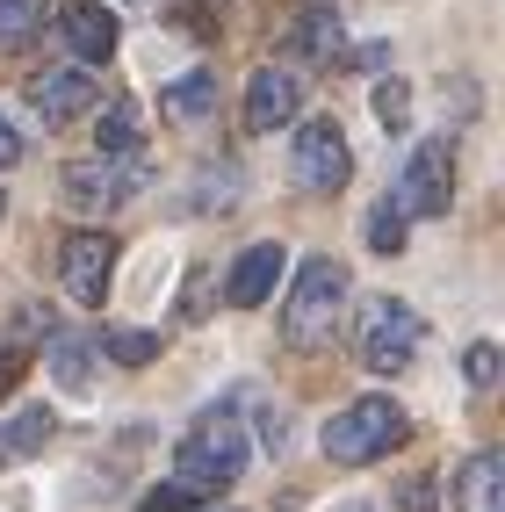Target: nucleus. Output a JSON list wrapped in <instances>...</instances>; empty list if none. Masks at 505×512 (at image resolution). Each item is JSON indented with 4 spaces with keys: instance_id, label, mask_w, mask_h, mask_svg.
I'll return each instance as SVG.
<instances>
[{
    "instance_id": "obj_1",
    "label": "nucleus",
    "mask_w": 505,
    "mask_h": 512,
    "mask_svg": "<svg viewBox=\"0 0 505 512\" xmlns=\"http://www.w3.org/2000/svg\"><path fill=\"white\" fill-rule=\"evenodd\" d=\"M347 311V267L318 253V260H303L296 267V282H289V303H282V332H289V347H325L332 325H340Z\"/></svg>"
},
{
    "instance_id": "obj_2",
    "label": "nucleus",
    "mask_w": 505,
    "mask_h": 512,
    "mask_svg": "<svg viewBox=\"0 0 505 512\" xmlns=\"http://www.w3.org/2000/svg\"><path fill=\"white\" fill-rule=\"evenodd\" d=\"M404 412L390 397H354L347 412H332L325 419V455L340 462V469H361V462H383L390 448H404Z\"/></svg>"
},
{
    "instance_id": "obj_3",
    "label": "nucleus",
    "mask_w": 505,
    "mask_h": 512,
    "mask_svg": "<svg viewBox=\"0 0 505 512\" xmlns=\"http://www.w3.org/2000/svg\"><path fill=\"white\" fill-rule=\"evenodd\" d=\"M174 469H181V484H195V491L217 498L224 484H239V469H246V426L231 419V412H202L188 426V440H181Z\"/></svg>"
},
{
    "instance_id": "obj_4",
    "label": "nucleus",
    "mask_w": 505,
    "mask_h": 512,
    "mask_svg": "<svg viewBox=\"0 0 505 512\" xmlns=\"http://www.w3.org/2000/svg\"><path fill=\"white\" fill-rule=\"evenodd\" d=\"M354 354L361 368H376V375H404L419 354V318H412V303H397V296H368L361 303V325H354Z\"/></svg>"
},
{
    "instance_id": "obj_5",
    "label": "nucleus",
    "mask_w": 505,
    "mask_h": 512,
    "mask_svg": "<svg viewBox=\"0 0 505 512\" xmlns=\"http://www.w3.org/2000/svg\"><path fill=\"white\" fill-rule=\"evenodd\" d=\"M390 202H397L404 217H448V202H455V152H448V138L412 145V159H404Z\"/></svg>"
},
{
    "instance_id": "obj_6",
    "label": "nucleus",
    "mask_w": 505,
    "mask_h": 512,
    "mask_svg": "<svg viewBox=\"0 0 505 512\" xmlns=\"http://www.w3.org/2000/svg\"><path fill=\"white\" fill-rule=\"evenodd\" d=\"M289 174H296L303 195H332V188H347V174H354L347 130H340V123H303V130H296V145H289Z\"/></svg>"
},
{
    "instance_id": "obj_7",
    "label": "nucleus",
    "mask_w": 505,
    "mask_h": 512,
    "mask_svg": "<svg viewBox=\"0 0 505 512\" xmlns=\"http://www.w3.org/2000/svg\"><path fill=\"white\" fill-rule=\"evenodd\" d=\"M145 188V166L130 152H101V159H73L65 166V195H73V210H116V202H130Z\"/></svg>"
},
{
    "instance_id": "obj_8",
    "label": "nucleus",
    "mask_w": 505,
    "mask_h": 512,
    "mask_svg": "<svg viewBox=\"0 0 505 512\" xmlns=\"http://www.w3.org/2000/svg\"><path fill=\"white\" fill-rule=\"evenodd\" d=\"M109 275H116V238L109 231H73L58 253V282L73 303H101L109 296Z\"/></svg>"
},
{
    "instance_id": "obj_9",
    "label": "nucleus",
    "mask_w": 505,
    "mask_h": 512,
    "mask_svg": "<svg viewBox=\"0 0 505 512\" xmlns=\"http://www.w3.org/2000/svg\"><path fill=\"white\" fill-rule=\"evenodd\" d=\"M29 101H37V116L58 130V123H80L94 109V73H80V65H58V73H37L29 80Z\"/></svg>"
},
{
    "instance_id": "obj_10",
    "label": "nucleus",
    "mask_w": 505,
    "mask_h": 512,
    "mask_svg": "<svg viewBox=\"0 0 505 512\" xmlns=\"http://www.w3.org/2000/svg\"><path fill=\"white\" fill-rule=\"evenodd\" d=\"M289 275V253L275 246V238H260V246H246L239 260H231V275H224V296L239 303V311H253V303L275 296V282Z\"/></svg>"
},
{
    "instance_id": "obj_11",
    "label": "nucleus",
    "mask_w": 505,
    "mask_h": 512,
    "mask_svg": "<svg viewBox=\"0 0 505 512\" xmlns=\"http://www.w3.org/2000/svg\"><path fill=\"white\" fill-rule=\"evenodd\" d=\"M58 29H65V51L80 65H109L116 44H123V29H116V15L101 8V0H73V8L58 15Z\"/></svg>"
},
{
    "instance_id": "obj_12",
    "label": "nucleus",
    "mask_w": 505,
    "mask_h": 512,
    "mask_svg": "<svg viewBox=\"0 0 505 512\" xmlns=\"http://www.w3.org/2000/svg\"><path fill=\"white\" fill-rule=\"evenodd\" d=\"M296 116V73H275V65H260L246 80V130H282Z\"/></svg>"
},
{
    "instance_id": "obj_13",
    "label": "nucleus",
    "mask_w": 505,
    "mask_h": 512,
    "mask_svg": "<svg viewBox=\"0 0 505 512\" xmlns=\"http://www.w3.org/2000/svg\"><path fill=\"white\" fill-rule=\"evenodd\" d=\"M455 505L462 512H505V455H469L455 469Z\"/></svg>"
},
{
    "instance_id": "obj_14",
    "label": "nucleus",
    "mask_w": 505,
    "mask_h": 512,
    "mask_svg": "<svg viewBox=\"0 0 505 512\" xmlns=\"http://www.w3.org/2000/svg\"><path fill=\"white\" fill-rule=\"evenodd\" d=\"M289 44H296L303 58H332V51H340V8H332V0H303Z\"/></svg>"
},
{
    "instance_id": "obj_15",
    "label": "nucleus",
    "mask_w": 505,
    "mask_h": 512,
    "mask_svg": "<svg viewBox=\"0 0 505 512\" xmlns=\"http://www.w3.org/2000/svg\"><path fill=\"white\" fill-rule=\"evenodd\" d=\"M51 433H58V419L44 412V404H29V412H15L8 426H0V462H29Z\"/></svg>"
},
{
    "instance_id": "obj_16",
    "label": "nucleus",
    "mask_w": 505,
    "mask_h": 512,
    "mask_svg": "<svg viewBox=\"0 0 505 512\" xmlns=\"http://www.w3.org/2000/svg\"><path fill=\"white\" fill-rule=\"evenodd\" d=\"M51 375H58V390H87L94 383V339H80V332H58L51 339Z\"/></svg>"
},
{
    "instance_id": "obj_17",
    "label": "nucleus",
    "mask_w": 505,
    "mask_h": 512,
    "mask_svg": "<svg viewBox=\"0 0 505 512\" xmlns=\"http://www.w3.org/2000/svg\"><path fill=\"white\" fill-rule=\"evenodd\" d=\"M159 109L174 116V123H202V116L217 109V73H188V80H174V87L159 94Z\"/></svg>"
},
{
    "instance_id": "obj_18",
    "label": "nucleus",
    "mask_w": 505,
    "mask_h": 512,
    "mask_svg": "<svg viewBox=\"0 0 505 512\" xmlns=\"http://www.w3.org/2000/svg\"><path fill=\"white\" fill-rule=\"evenodd\" d=\"M109 361H123V368H145V361H159V339L152 332H138V325H116V332H101L94 339Z\"/></svg>"
},
{
    "instance_id": "obj_19",
    "label": "nucleus",
    "mask_w": 505,
    "mask_h": 512,
    "mask_svg": "<svg viewBox=\"0 0 505 512\" xmlns=\"http://www.w3.org/2000/svg\"><path fill=\"white\" fill-rule=\"evenodd\" d=\"M138 138H145L138 101H109V116H101V152H138Z\"/></svg>"
},
{
    "instance_id": "obj_20",
    "label": "nucleus",
    "mask_w": 505,
    "mask_h": 512,
    "mask_svg": "<svg viewBox=\"0 0 505 512\" xmlns=\"http://www.w3.org/2000/svg\"><path fill=\"white\" fill-rule=\"evenodd\" d=\"M37 29H44V8H37V0H0V51H22Z\"/></svg>"
},
{
    "instance_id": "obj_21",
    "label": "nucleus",
    "mask_w": 505,
    "mask_h": 512,
    "mask_svg": "<svg viewBox=\"0 0 505 512\" xmlns=\"http://www.w3.org/2000/svg\"><path fill=\"white\" fill-rule=\"evenodd\" d=\"M368 246H376V253H404V210L390 195L376 202V217H368Z\"/></svg>"
},
{
    "instance_id": "obj_22",
    "label": "nucleus",
    "mask_w": 505,
    "mask_h": 512,
    "mask_svg": "<svg viewBox=\"0 0 505 512\" xmlns=\"http://www.w3.org/2000/svg\"><path fill=\"white\" fill-rule=\"evenodd\" d=\"M195 505H210V491L181 484V476H174V484H152V491H145V512H195Z\"/></svg>"
},
{
    "instance_id": "obj_23",
    "label": "nucleus",
    "mask_w": 505,
    "mask_h": 512,
    "mask_svg": "<svg viewBox=\"0 0 505 512\" xmlns=\"http://www.w3.org/2000/svg\"><path fill=\"white\" fill-rule=\"evenodd\" d=\"M376 123H383V130H404V123H412V87H404V80H383V87H376Z\"/></svg>"
},
{
    "instance_id": "obj_24",
    "label": "nucleus",
    "mask_w": 505,
    "mask_h": 512,
    "mask_svg": "<svg viewBox=\"0 0 505 512\" xmlns=\"http://www.w3.org/2000/svg\"><path fill=\"white\" fill-rule=\"evenodd\" d=\"M462 368H469V383H477V390H491L498 383V347H491V339H484V347H469Z\"/></svg>"
},
{
    "instance_id": "obj_25",
    "label": "nucleus",
    "mask_w": 505,
    "mask_h": 512,
    "mask_svg": "<svg viewBox=\"0 0 505 512\" xmlns=\"http://www.w3.org/2000/svg\"><path fill=\"white\" fill-rule=\"evenodd\" d=\"M22 375H29V354H22V347H0V397H8Z\"/></svg>"
},
{
    "instance_id": "obj_26",
    "label": "nucleus",
    "mask_w": 505,
    "mask_h": 512,
    "mask_svg": "<svg viewBox=\"0 0 505 512\" xmlns=\"http://www.w3.org/2000/svg\"><path fill=\"white\" fill-rule=\"evenodd\" d=\"M397 498H404V512H433V476H412Z\"/></svg>"
},
{
    "instance_id": "obj_27",
    "label": "nucleus",
    "mask_w": 505,
    "mask_h": 512,
    "mask_svg": "<svg viewBox=\"0 0 505 512\" xmlns=\"http://www.w3.org/2000/svg\"><path fill=\"white\" fill-rule=\"evenodd\" d=\"M22 159V130L8 123V109H0V166H15Z\"/></svg>"
},
{
    "instance_id": "obj_28",
    "label": "nucleus",
    "mask_w": 505,
    "mask_h": 512,
    "mask_svg": "<svg viewBox=\"0 0 505 512\" xmlns=\"http://www.w3.org/2000/svg\"><path fill=\"white\" fill-rule=\"evenodd\" d=\"M0 210H8V202H0Z\"/></svg>"
}]
</instances>
